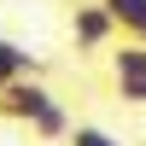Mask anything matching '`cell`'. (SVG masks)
<instances>
[{
    "label": "cell",
    "mask_w": 146,
    "mask_h": 146,
    "mask_svg": "<svg viewBox=\"0 0 146 146\" xmlns=\"http://www.w3.org/2000/svg\"><path fill=\"white\" fill-rule=\"evenodd\" d=\"M105 12L117 18L123 41H146V0H105Z\"/></svg>",
    "instance_id": "5b68a950"
},
{
    "label": "cell",
    "mask_w": 146,
    "mask_h": 146,
    "mask_svg": "<svg viewBox=\"0 0 146 146\" xmlns=\"http://www.w3.org/2000/svg\"><path fill=\"white\" fill-rule=\"evenodd\" d=\"M64 146H123V140H117L111 129H100V123H76V129H70V140H64Z\"/></svg>",
    "instance_id": "52a82bcc"
},
{
    "label": "cell",
    "mask_w": 146,
    "mask_h": 146,
    "mask_svg": "<svg viewBox=\"0 0 146 146\" xmlns=\"http://www.w3.org/2000/svg\"><path fill=\"white\" fill-rule=\"evenodd\" d=\"M111 94L123 105H146V41L111 47Z\"/></svg>",
    "instance_id": "6da1fadb"
},
{
    "label": "cell",
    "mask_w": 146,
    "mask_h": 146,
    "mask_svg": "<svg viewBox=\"0 0 146 146\" xmlns=\"http://www.w3.org/2000/svg\"><path fill=\"white\" fill-rule=\"evenodd\" d=\"M18 76H41V53H29L23 41H12V35H0V88Z\"/></svg>",
    "instance_id": "277c9868"
},
{
    "label": "cell",
    "mask_w": 146,
    "mask_h": 146,
    "mask_svg": "<svg viewBox=\"0 0 146 146\" xmlns=\"http://www.w3.org/2000/svg\"><path fill=\"white\" fill-rule=\"evenodd\" d=\"M53 100H58V94L47 88L41 76H18V82H6V88H0V117H6V123H23V129H29L35 117L53 105Z\"/></svg>",
    "instance_id": "3957f363"
},
{
    "label": "cell",
    "mask_w": 146,
    "mask_h": 146,
    "mask_svg": "<svg viewBox=\"0 0 146 146\" xmlns=\"http://www.w3.org/2000/svg\"><path fill=\"white\" fill-rule=\"evenodd\" d=\"M70 129H76V123H70L64 100H53V105H47V111L29 123V135H35V140H70Z\"/></svg>",
    "instance_id": "8992f818"
},
{
    "label": "cell",
    "mask_w": 146,
    "mask_h": 146,
    "mask_svg": "<svg viewBox=\"0 0 146 146\" xmlns=\"http://www.w3.org/2000/svg\"><path fill=\"white\" fill-rule=\"evenodd\" d=\"M70 41H76V53H100V47L117 41V18L105 12V0H76L70 6Z\"/></svg>",
    "instance_id": "7a4b0ae2"
}]
</instances>
